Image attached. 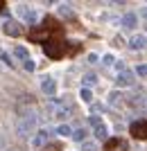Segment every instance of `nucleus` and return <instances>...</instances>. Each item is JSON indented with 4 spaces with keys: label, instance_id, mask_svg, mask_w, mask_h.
<instances>
[{
    "label": "nucleus",
    "instance_id": "393cba45",
    "mask_svg": "<svg viewBox=\"0 0 147 151\" xmlns=\"http://www.w3.org/2000/svg\"><path fill=\"white\" fill-rule=\"evenodd\" d=\"M145 72H147V65H145V63H140V65L136 68V75H138V77H145ZM136 75H134V77H136Z\"/></svg>",
    "mask_w": 147,
    "mask_h": 151
},
{
    "label": "nucleus",
    "instance_id": "b1692460",
    "mask_svg": "<svg viewBox=\"0 0 147 151\" xmlns=\"http://www.w3.org/2000/svg\"><path fill=\"white\" fill-rule=\"evenodd\" d=\"M23 68H25L27 72H32V70L36 68V65H34V61H32V59H27V61H23Z\"/></svg>",
    "mask_w": 147,
    "mask_h": 151
},
{
    "label": "nucleus",
    "instance_id": "423d86ee",
    "mask_svg": "<svg viewBox=\"0 0 147 151\" xmlns=\"http://www.w3.org/2000/svg\"><path fill=\"white\" fill-rule=\"evenodd\" d=\"M115 81H118V86H120V88H129V86H134L136 77H134V72H129V70H122V72H118Z\"/></svg>",
    "mask_w": 147,
    "mask_h": 151
},
{
    "label": "nucleus",
    "instance_id": "f257e3e1",
    "mask_svg": "<svg viewBox=\"0 0 147 151\" xmlns=\"http://www.w3.org/2000/svg\"><path fill=\"white\" fill-rule=\"evenodd\" d=\"M61 23L54 20L52 16H45L41 27H32L30 29V38L32 41H52V38H61Z\"/></svg>",
    "mask_w": 147,
    "mask_h": 151
},
{
    "label": "nucleus",
    "instance_id": "4be33fe9",
    "mask_svg": "<svg viewBox=\"0 0 147 151\" xmlns=\"http://www.w3.org/2000/svg\"><path fill=\"white\" fill-rule=\"evenodd\" d=\"M102 63H104V65H113V63H115V57H113V54H104V57H102Z\"/></svg>",
    "mask_w": 147,
    "mask_h": 151
},
{
    "label": "nucleus",
    "instance_id": "412c9836",
    "mask_svg": "<svg viewBox=\"0 0 147 151\" xmlns=\"http://www.w3.org/2000/svg\"><path fill=\"white\" fill-rule=\"evenodd\" d=\"M84 151H100V149H97L95 142H88V140H84Z\"/></svg>",
    "mask_w": 147,
    "mask_h": 151
},
{
    "label": "nucleus",
    "instance_id": "bb28decb",
    "mask_svg": "<svg viewBox=\"0 0 147 151\" xmlns=\"http://www.w3.org/2000/svg\"><path fill=\"white\" fill-rule=\"evenodd\" d=\"M45 145V135H36L34 138V147H43Z\"/></svg>",
    "mask_w": 147,
    "mask_h": 151
},
{
    "label": "nucleus",
    "instance_id": "7ed1b4c3",
    "mask_svg": "<svg viewBox=\"0 0 147 151\" xmlns=\"http://www.w3.org/2000/svg\"><path fill=\"white\" fill-rule=\"evenodd\" d=\"M36 115H25V117H20L18 124H16V131H18V135H23V138H30V135H34V131H36Z\"/></svg>",
    "mask_w": 147,
    "mask_h": 151
},
{
    "label": "nucleus",
    "instance_id": "c85d7f7f",
    "mask_svg": "<svg viewBox=\"0 0 147 151\" xmlns=\"http://www.w3.org/2000/svg\"><path fill=\"white\" fill-rule=\"evenodd\" d=\"M2 147H5V138H2V135H0V149H2Z\"/></svg>",
    "mask_w": 147,
    "mask_h": 151
},
{
    "label": "nucleus",
    "instance_id": "9b49d317",
    "mask_svg": "<svg viewBox=\"0 0 147 151\" xmlns=\"http://www.w3.org/2000/svg\"><path fill=\"white\" fill-rule=\"evenodd\" d=\"M129 47H131V50H143V47H145V36H143V34L131 36L129 38Z\"/></svg>",
    "mask_w": 147,
    "mask_h": 151
},
{
    "label": "nucleus",
    "instance_id": "1a4fd4ad",
    "mask_svg": "<svg viewBox=\"0 0 147 151\" xmlns=\"http://www.w3.org/2000/svg\"><path fill=\"white\" fill-rule=\"evenodd\" d=\"M41 93L48 95V97H54V93H57V83H54V79H52V77L43 79V83H41Z\"/></svg>",
    "mask_w": 147,
    "mask_h": 151
},
{
    "label": "nucleus",
    "instance_id": "aec40b11",
    "mask_svg": "<svg viewBox=\"0 0 147 151\" xmlns=\"http://www.w3.org/2000/svg\"><path fill=\"white\" fill-rule=\"evenodd\" d=\"M79 97H82L84 101H91V99H93V93H91V88H82V90H79Z\"/></svg>",
    "mask_w": 147,
    "mask_h": 151
},
{
    "label": "nucleus",
    "instance_id": "f8f14e48",
    "mask_svg": "<svg viewBox=\"0 0 147 151\" xmlns=\"http://www.w3.org/2000/svg\"><path fill=\"white\" fill-rule=\"evenodd\" d=\"M14 54H16V59H20V61H27V59H30V52H27V47H23V45L14 47Z\"/></svg>",
    "mask_w": 147,
    "mask_h": 151
},
{
    "label": "nucleus",
    "instance_id": "dca6fc26",
    "mask_svg": "<svg viewBox=\"0 0 147 151\" xmlns=\"http://www.w3.org/2000/svg\"><path fill=\"white\" fill-rule=\"evenodd\" d=\"M84 83H86V86L97 83V75H95V72H86V75H84Z\"/></svg>",
    "mask_w": 147,
    "mask_h": 151
},
{
    "label": "nucleus",
    "instance_id": "f03ea898",
    "mask_svg": "<svg viewBox=\"0 0 147 151\" xmlns=\"http://www.w3.org/2000/svg\"><path fill=\"white\" fill-rule=\"evenodd\" d=\"M43 52H45V57H50V59L66 57V41L64 38H52V41H48L43 45Z\"/></svg>",
    "mask_w": 147,
    "mask_h": 151
},
{
    "label": "nucleus",
    "instance_id": "2eb2a0df",
    "mask_svg": "<svg viewBox=\"0 0 147 151\" xmlns=\"http://www.w3.org/2000/svg\"><path fill=\"white\" fill-rule=\"evenodd\" d=\"M57 133H59V135H72V129H70V124H66V122H64V124L57 126Z\"/></svg>",
    "mask_w": 147,
    "mask_h": 151
},
{
    "label": "nucleus",
    "instance_id": "20e7f679",
    "mask_svg": "<svg viewBox=\"0 0 147 151\" xmlns=\"http://www.w3.org/2000/svg\"><path fill=\"white\" fill-rule=\"evenodd\" d=\"M104 151H129V145L122 138H109L104 145Z\"/></svg>",
    "mask_w": 147,
    "mask_h": 151
},
{
    "label": "nucleus",
    "instance_id": "0eeeda50",
    "mask_svg": "<svg viewBox=\"0 0 147 151\" xmlns=\"http://www.w3.org/2000/svg\"><path fill=\"white\" fill-rule=\"evenodd\" d=\"M129 133H131L136 140H145V120H136V122H131V126H129Z\"/></svg>",
    "mask_w": 147,
    "mask_h": 151
},
{
    "label": "nucleus",
    "instance_id": "c756f323",
    "mask_svg": "<svg viewBox=\"0 0 147 151\" xmlns=\"http://www.w3.org/2000/svg\"><path fill=\"white\" fill-rule=\"evenodd\" d=\"M2 9H5V2H0V12H2Z\"/></svg>",
    "mask_w": 147,
    "mask_h": 151
},
{
    "label": "nucleus",
    "instance_id": "4468645a",
    "mask_svg": "<svg viewBox=\"0 0 147 151\" xmlns=\"http://www.w3.org/2000/svg\"><path fill=\"white\" fill-rule=\"evenodd\" d=\"M59 16H64V18H70V20H75V12H72L68 5H61L59 7Z\"/></svg>",
    "mask_w": 147,
    "mask_h": 151
},
{
    "label": "nucleus",
    "instance_id": "6ab92c4d",
    "mask_svg": "<svg viewBox=\"0 0 147 151\" xmlns=\"http://www.w3.org/2000/svg\"><path fill=\"white\" fill-rule=\"evenodd\" d=\"M109 101L113 104V106H120V104H122V95L120 93H111L109 95Z\"/></svg>",
    "mask_w": 147,
    "mask_h": 151
},
{
    "label": "nucleus",
    "instance_id": "5701e85b",
    "mask_svg": "<svg viewBox=\"0 0 147 151\" xmlns=\"http://www.w3.org/2000/svg\"><path fill=\"white\" fill-rule=\"evenodd\" d=\"M43 151H61V145L59 142H50V145H45Z\"/></svg>",
    "mask_w": 147,
    "mask_h": 151
},
{
    "label": "nucleus",
    "instance_id": "a878e982",
    "mask_svg": "<svg viewBox=\"0 0 147 151\" xmlns=\"http://www.w3.org/2000/svg\"><path fill=\"white\" fill-rule=\"evenodd\" d=\"M88 124H93V126L102 124V120H100V115H91V117H88Z\"/></svg>",
    "mask_w": 147,
    "mask_h": 151
},
{
    "label": "nucleus",
    "instance_id": "ddd939ff",
    "mask_svg": "<svg viewBox=\"0 0 147 151\" xmlns=\"http://www.w3.org/2000/svg\"><path fill=\"white\" fill-rule=\"evenodd\" d=\"M106 135H109V129H106V124H104V122H102V124H97V126H95V138H97V140H104Z\"/></svg>",
    "mask_w": 147,
    "mask_h": 151
},
{
    "label": "nucleus",
    "instance_id": "6e6552de",
    "mask_svg": "<svg viewBox=\"0 0 147 151\" xmlns=\"http://www.w3.org/2000/svg\"><path fill=\"white\" fill-rule=\"evenodd\" d=\"M2 29H5V34H7V36H20V34H23V27H20L18 23H16V20H7Z\"/></svg>",
    "mask_w": 147,
    "mask_h": 151
},
{
    "label": "nucleus",
    "instance_id": "39448f33",
    "mask_svg": "<svg viewBox=\"0 0 147 151\" xmlns=\"http://www.w3.org/2000/svg\"><path fill=\"white\" fill-rule=\"evenodd\" d=\"M16 14H18L23 20H27L30 25H34V23H36V12H34L32 7H27V5H18V7H16Z\"/></svg>",
    "mask_w": 147,
    "mask_h": 151
},
{
    "label": "nucleus",
    "instance_id": "f3484780",
    "mask_svg": "<svg viewBox=\"0 0 147 151\" xmlns=\"http://www.w3.org/2000/svg\"><path fill=\"white\" fill-rule=\"evenodd\" d=\"M54 115H57L59 120H66V117L70 115V111H68V108H66V106H57V111H54Z\"/></svg>",
    "mask_w": 147,
    "mask_h": 151
},
{
    "label": "nucleus",
    "instance_id": "cd10ccee",
    "mask_svg": "<svg viewBox=\"0 0 147 151\" xmlns=\"http://www.w3.org/2000/svg\"><path fill=\"white\" fill-rule=\"evenodd\" d=\"M86 61H88V63H97V61H100V57H97L95 52H91L88 57H86Z\"/></svg>",
    "mask_w": 147,
    "mask_h": 151
},
{
    "label": "nucleus",
    "instance_id": "9d476101",
    "mask_svg": "<svg viewBox=\"0 0 147 151\" xmlns=\"http://www.w3.org/2000/svg\"><path fill=\"white\" fill-rule=\"evenodd\" d=\"M120 23H122V27H127V29H134V27H136V23H138V16L129 12V14H125V16H122V20H120Z\"/></svg>",
    "mask_w": 147,
    "mask_h": 151
},
{
    "label": "nucleus",
    "instance_id": "a211bd4d",
    "mask_svg": "<svg viewBox=\"0 0 147 151\" xmlns=\"http://www.w3.org/2000/svg\"><path fill=\"white\" fill-rule=\"evenodd\" d=\"M72 138H75L77 142H84V140H86V129H75V131H72Z\"/></svg>",
    "mask_w": 147,
    "mask_h": 151
}]
</instances>
